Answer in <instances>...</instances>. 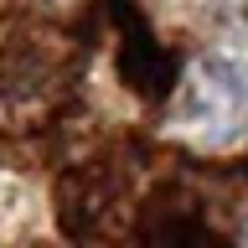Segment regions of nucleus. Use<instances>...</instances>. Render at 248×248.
I'll use <instances>...</instances> for the list:
<instances>
[{
	"label": "nucleus",
	"instance_id": "nucleus-1",
	"mask_svg": "<svg viewBox=\"0 0 248 248\" xmlns=\"http://www.w3.org/2000/svg\"><path fill=\"white\" fill-rule=\"evenodd\" d=\"M176 129L191 135L202 150H228L248 135V62L212 52L202 57L186 78Z\"/></svg>",
	"mask_w": 248,
	"mask_h": 248
},
{
	"label": "nucleus",
	"instance_id": "nucleus-2",
	"mask_svg": "<svg viewBox=\"0 0 248 248\" xmlns=\"http://www.w3.org/2000/svg\"><path fill=\"white\" fill-rule=\"evenodd\" d=\"M243 248H248V222H243Z\"/></svg>",
	"mask_w": 248,
	"mask_h": 248
}]
</instances>
